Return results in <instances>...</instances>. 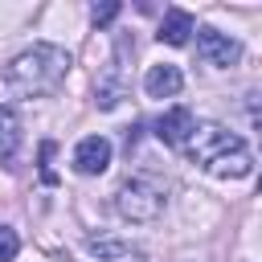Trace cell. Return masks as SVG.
<instances>
[{
	"mask_svg": "<svg viewBox=\"0 0 262 262\" xmlns=\"http://www.w3.org/2000/svg\"><path fill=\"white\" fill-rule=\"evenodd\" d=\"M66 74H70V53L53 41H33L4 66L0 86L8 98H41V94H53Z\"/></svg>",
	"mask_w": 262,
	"mask_h": 262,
	"instance_id": "6da1fadb",
	"label": "cell"
},
{
	"mask_svg": "<svg viewBox=\"0 0 262 262\" xmlns=\"http://www.w3.org/2000/svg\"><path fill=\"white\" fill-rule=\"evenodd\" d=\"M184 151L196 168H205L209 176H221V180H242L254 172V151L246 147L242 135L225 131L221 123H192Z\"/></svg>",
	"mask_w": 262,
	"mask_h": 262,
	"instance_id": "7a4b0ae2",
	"label": "cell"
},
{
	"mask_svg": "<svg viewBox=\"0 0 262 262\" xmlns=\"http://www.w3.org/2000/svg\"><path fill=\"white\" fill-rule=\"evenodd\" d=\"M164 188L156 184V180H147V176H131V180H123L119 184V192H115V209H119V217L123 221H135V225H147V221H156L160 213H164Z\"/></svg>",
	"mask_w": 262,
	"mask_h": 262,
	"instance_id": "3957f363",
	"label": "cell"
},
{
	"mask_svg": "<svg viewBox=\"0 0 262 262\" xmlns=\"http://www.w3.org/2000/svg\"><path fill=\"white\" fill-rule=\"evenodd\" d=\"M192 33H196V57H201L205 66H213V70H229V66H237L242 45H237L229 33H221V29H213V25L192 29Z\"/></svg>",
	"mask_w": 262,
	"mask_h": 262,
	"instance_id": "277c9868",
	"label": "cell"
},
{
	"mask_svg": "<svg viewBox=\"0 0 262 262\" xmlns=\"http://www.w3.org/2000/svg\"><path fill=\"white\" fill-rule=\"evenodd\" d=\"M106 164H111V139H102V135L78 139V147H74V172L78 176H98V172H106Z\"/></svg>",
	"mask_w": 262,
	"mask_h": 262,
	"instance_id": "5b68a950",
	"label": "cell"
},
{
	"mask_svg": "<svg viewBox=\"0 0 262 262\" xmlns=\"http://www.w3.org/2000/svg\"><path fill=\"white\" fill-rule=\"evenodd\" d=\"M143 90H147V98H176V94L184 90V74H180V66H172V61L151 66V70L143 74Z\"/></svg>",
	"mask_w": 262,
	"mask_h": 262,
	"instance_id": "8992f818",
	"label": "cell"
},
{
	"mask_svg": "<svg viewBox=\"0 0 262 262\" xmlns=\"http://www.w3.org/2000/svg\"><path fill=\"white\" fill-rule=\"evenodd\" d=\"M188 131H192V111H188V106H168V111L156 119V135H160V143H168V147H184Z\"/></svg>",
	"mask_w": 262,
	"mask_h": 262,
	"instance_id": "52a82bcc",
	"label": "cell"
},
{
	"mask_svg": "<svg viewBox=\"0 0 262 262\" xmlns=\"http://www.w3.org/2000/svg\"><path fill=\"white\" fill-rule=\"evenodd\" d=\"M86 254H94L98 262H135V258H139V246H131V242H123V237L98 233V237H86Z\"/></svg>",
	"mask_w": 262,
	"mask_h": 262,
	"instance_id": "ba28073f",
	"label": "cell"
},
{
	"mask_svg": "<svg viewBox=\"0 0 262 262\" xmlns=\"http://www.w3.org/2000/svg\"><path fill=\"white\" fill-rule=\"evenodd\" d=\"M156 37H160L164 45H188V37H192V16H188L184 8H168Z\"/></svg>",
	"mask_w": 262,
	"mask_h": 262,
	"instance_id": "9c48e42d",
	"label": "cell"
},
{
	"mask_svg": "<svg viewBox=\"0 0 262 262\" xmlns=\"http://www.w3.org/2000/svg\"><path fill=\"white\" fill-rule=\"evenodd\" d=\"M20 143V119L12 106H0V160H8Z\"/></svg>",
	"mask_w": 262,
	"mask_h": 262,
	"instance_id": "30bf717a",
	"label": "cell"
},
{
	"mask_svg": "<svg viewBox=\"0 0 262 262\" xmlns=\"http://www.w3.org/2000/svg\"><path fill=\"white\" fill-rule=\"evenodd\" d=\"M16 250H20L16 229H12V225H0V262H12V258H16Z\"/></svg>",
	"mask_w": 262,
	"mask_h": 262,
	"instance_id": "8fae6325",
	"label": "cell"
},
{
	"mask_svg": "<svg viewBox=\"0 0 262 262\" xmlns=\"http://www.w3.org/2000/svg\"><path fill=\"white\" fill-rule=\"evenodd\" d=\"M115 16H119V0H106V4H94L90 8V20L94 25H111Z\"/></svg>",
	"mask_w": 262,
	"mask_h": 262,
	"instance_id": "7c38bea8",
	"label": "cell"
}]
</instances>
